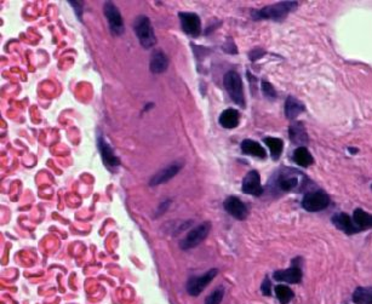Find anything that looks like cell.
Listing matches in <instances>:
<instances>
[{
	"mask_svg": "<svg viewBox=\"0 0 372 304\" xmlns=\"http://www.w3.org/2000/svg\"><path fill=\"white\" fill-rule=\"evenodd\" d=\"M354 303L372 304V287H358L354 291Z\"/></svg>",
	"mask_w": 372,
	"mask_h": 304,
	"instance_id": "23",
	"label": "cell"
},
{
	"mask_svg": "<svg viewBox=\"0 0 372 304\" xmlns=\"http://www.w3.org/2000/svg\"><path fill=\"white\" fill-rule=\"evenodd\" d=\"M275 295L281 304L290 303V301L293 298V290L285 285L275 286Z\"/></svg>",
	"mask_w": 372,
	"mask_h": 304,
	"instance_id": "25",
	"label": "cell"
},
{
	"mask_svg": "<svg viewBox=\"0 0 372 304\" xmlns=\"http://www.w3.org/2000/svg\"><path fill=\"white\" fill-rule=\"evenodd\" d=\"M169 60L168 56L164 54L162 50H155L152 54L150 62H149V70L154 74L164 73L168 70Z\"/></svg>",
	"mask_w": 372,
	"mask_h": 304,
	"instance_id": "17",
	"label": "cell"
},
{
	"mask_svg": "<svg viewBox=\"0 0 372 304\" xmlns=\"http://www.w3.org/2000/svg\"><path fill=\"white\" fill-rule=\"evenodd\" d=\"M274 280L280 282H288V284H298L302 280V271L297 267V264H293V267L285 269V271H278L273 274Z\"/></svg>",
	"mask_w": 372,
	"mask_h": 304,
	"instance_id": "15",
	"label": "cell"
},
{
	"mask_svg": "<svg viewBox=\"0 0 372 304\" xmlns=\"http://www.w3.org/2000/svg\"><path fill=\"white\" fill-rule=\"evenodd\" d=\"M304 109L306 108H304L302 102L298 101L297 98H295V97H288L286 103H285V114L288 116V119H296L302 112H304Z\"/></svg>",
	"mask_w": 372,
	"mask_h": 304,
	"instance_id": "19",
	"label": "cell"
},
{
	"mask_svg": "<svg viewBox=\"0 0 372 304\" xmlns=\"http://www.w3.org/2000/svg\"><path fill=\"white\" fill-rule=\"evenodd\" d=\"M239 119H240L239 112L237 109L229 108V109L222 112L219 121V125L224 129H234L239 125Z\"/></svg>",
	"mask_w": 372,
	"mask_h": 304,
	"instance_id": "18",
	"label": "cell"
},
{
	"mask_svg": "<svg viewBox=\"0 0 372 304\" xmlns=\"http://www.w3.org/2000/svg\"><path fill=\"white\" fill-rule=\"evenodd\" d=\"M330 204V198L325 192L316 190L311 192L303 197L302 206L309 212H318L325 210Z\"/></svg>",
	"mask_w": 372,
	"mask_h": 304,
	"instance_id": "4",
	"label": "cell"
},
{
	"mask_svg": "<svg viewBox=\"0 0 372 304\" xmlns=\"http://www.w3.org/2000/svg\"><path fill=\"white\" fill-rule=\"evenodd\" d=\"M224 206V210L228 212L231 216L237 218L239 221H244L247 215H249L247 205L242 203V200L237 198V197H229V198L226 199Z\"/></svg>",
	"mask_w": 372,
	"mask_h": 304,
	"instance_id": "13",
	"label": "cell"
},
{
	"mask_svg": "<svg viewBox=\"0 0 372 304\" xmlns=\"http://www.w3.org/2000/svg\"><path fill=\"white\" fill-rule=\"evenodd\" d=\"M169 205H170V202H165V203L162 204V205L159 206L158 212H157V216L163 215L164 212L166 211V208H169Z\"/></svg>",
	"mask_w": 372,
	"mask_h": 304,
	"instance_id": "30",
	"label": "cell"
},
{
	"mask_svg": "<svg viewBox=\"0 0 372 304\" xmlns=\"http://www.w3.org/2000/svg\"><path fill=\"white\" fill-rule=\"evenodd\" d=\"M224 287H219L212 292L210 294L206 300H205V304H219L224 300Z\"/></svg>",
	"mask_w": 372,
	"mask_h": 304,
	"instance_id": "26",
	"label": "cell"
},
{
	"mask_svg": "<svg viewBox=\"0 0 372 304\" xmlns=\"http://www.w3.org/2000/svg\"><path fill=\"white\" fill-rule=\"evenodd\" d=\"M98 146L104 165L107 166L109 170L116 171L119 167V165H121V160L114 154L112 148L108 144L107 141L103 139V136H98Z\"/></svg>",
	"mask_w": 372,
	"mask_h": 304,
	"instance_id": "11",
	"label": "cell"
},
{
	"mask_svg": "<svg viewBox=\"0 0 372 304\" xmlns=\"http://www.w3.org/2000/svg\"><path fill=\"white\" fill-rule=\"evenodd\" d=\"M72 6H75V11H77V14H78V17L80 19V11H82V4H78V3H70Z\"/></svg>",
	"mask_w": 372,
	"mask_h": 304,
	"instance_id": "31",
	"label": "cell"
},
{
	"mask_svg": "<svg viewBox=\"0 0 372 304\" xmlns=\"http://www.w3.org/2000/svg\"><path fill=\"white\" fill-rule=\"evenodd\" d=\"M242 151L244 154L247 155H252V157L260 158V159H265L267 157L265 148L261 146L260 143L255 142L252 139H245L242 142Z\"/></svg>",
	"mask_w": 372,
	"mask_h": 304,
	"instance_id": "20",
	"label": "cell"
},
{
	"mask_svg": "<svg viewBox=\"0 0 372 304\" xmlns=\"http://www.w3.org/2000/svg\"><path fill=\"white\" fill-rule=\"evenodd\" d=\"M303 176L295 170H284L277 178V187L281 192H291L301 185Z\"/></svg>",
	"mask_w": 372,
	"mask_h": 304,
	"instance_id": "8",
	"label": "cell"
},
{
	"mask_svg": "<svg viewBox=\"0 0 372 304\" xmlns=\"http://www.w3.org/2000/svg\"><path fill=\"white\" fill-rule=\"evenodd\" d=\"M353 221L360 231H366L372 228V215L364 211L362 208H357L354 211Z\"/></svg>",
	"mask_w": 372,
	"mask_h": 304,
	"instance_id": "21",
	"label": "cell"
},
{
	"mask_svg": "<svg viewBox=\"0 0 372 304\" xmlns=\"http://www.w3.org/2000/svg\"><path fill=\"white\" fill-rule=\"evenodd\" d=\"M296 1H280L277 4L268 5L263 9L252 11V17L255 20H273L281 21L297 8Z\"/></svg>",
	"mask_w": 372,
	"mask_h": 304,
	"instance_id": "1",
	"label": "cell"
},
{
	"mask_svg": "<svg viewBox=\"0 0 372 304\" xmlns=\"http://www.w3.org/2000/svg\"><path fill=\"white\" fill-rule=\"evenodd\" d=\"M288 136H290V139L300 147H304L308 143L307 131L304 129V125L300 121H295L290 125Z\"/></svg>",
	"mask_w": 372,
	"mask_h": 304,
	"instance_id": "16",
	"label": "cell"
},
{
	"mask_svg": "<svg viewBox=\"0 0 372 304\" xmlns=\"http://www.w3.org/2000/svg\"><path fill=\"white\" fill-rule=\"evenodd\" d=\"M263 55H265V51L262 50V49H254L249 56H250V60L255 61Z\"/></svg>",
	"mask_w": 372,
	"mask_h": 304,
	"instance_id": "29",
	"label": "cell"
},
{
	"mask_svg": "<svg viewBox=\"0 0 372 304\" xmlns=\"http://www.w3.org/2000/svg\"><path fill=\"white\" fill-rule=\"evenodd\" d=\"M183 32L192 37H198L201 32V22L199 16L193 13H180L178 14Z\"/></svg>",
	"mask_w": 372,
	"mask_h": 304,
	"instance_id": "10",
	"label": "cell"
},
{
	"mask_svg": "<svg viewBox=\"0 0 372 304\" xmlns=\"http://www.w3.org/2000/svg\"><path fill=\"white\" fill-rule=\"evenodd\" d=\"M293 162H296L297 165L302 166V167H308L312 165L314 162L312 154L309 153L306 147H298L295 152H293Z\"/></svg>",
	"mask_w": 372,
	"mask_h": 304,
	"instance_id": "22",
	"label": "cell"
},
{
	"mask_svg": "<svg viewBox=\"0 0 372 304\" xmlns=\"http://www.w3.org/2000/svg\"><path fill=\"white\" fill-rule=\"evenodd\" d=\"M217 269H211L209 272L205 273L201 277H193L188 280L187 284V291L191 296H199L201 292L206 289L211 281L214 280L217 275Z\"/></svg>",
	"mask_w": 372,
	"mask_h": 304,
	"instance_id": "7",
	"label": "cell"
},
{
	"mask_svg": "<svg viewBox=\"0 0 372 304\" xmlns=\"http://www.w3.org/2000/svg\"><path fill=\"white\" fill-rule=\"evenodd\" d=\"M134 29H135L136 36L139 38V42L144 49H150L155 45L157 38H155L153 28H152L150 21L147 16H144V15L139 16L135 20Z\"/></svg>",
	"mask_w": 372,
	"mask_h": 304,
	"instance_id": "3",
	"label": "cell"
},
{
	"mask_svg": "<svg viewBox=\"0 0 372 304\" xmlns=\"http://www.w3.org/2000/svg\"><path fill=\"white\" fill-rule=\"evenodd\" d=\"M262 93L270 100H275L277 98V91L273 88V85L268 83V82H262Z\"/></svg>",
	"mask_w": 372,
	"mask_h": 304,
	"instance_id": "27",
	"label": "cell"
},
{
	"mask_svg": "<svg viewBox=\"0 0 372 304\" xmlns=\"http://www.w3.org/2000/svg\"><path fill=\"white\" fill-rule=\"evenodd\" d=\"M242 189L245 194L261 197L263 194V187L261 185L260 174L255 170L250 171L242 180Z\"/></svg>",
	"mask_w": 372,
	"mask_h": 304,
	"instance_id": "12",
	"label": "cell"
},
{
	"mask_svg": "<svg viewBox=\"0 0 372 304\" xmlns=\"http://www.w3.org/2000/svg\"><path fill=\"white\" fill-rule=\"evenodd\" d=\"M265 143L270 148V154H272V158L274 160H278L281 153H283V149H284V143L280 139H275V137H267L265 139Z\"/></svg>",
	"mask_w": 372,
	"mask_h": 304,
	"instance_id": "24",
	"label": "cell"
},
{
	"mask_svg": "<svg viewBox=\"0 0 372 304\" xmlns=\"http://www.w3.org/2000/svg\"><path fill=\"white\" fill-rule=\"evenodd\" d=\"M210 229H211V225L209 222H204L199 226L196 227L194 229H192L186 238L182 240L181 246L182 250H191L196 248L198 245L201 244V241H204L205 238L209 234Z\"/></svg>",
	"mask_w": 372,
	"mask_h": 304,
	"instance_id": "5",
	"label": "cell"
},
{
	"mask_svg": "<svg viewBox=\"0 0 372 304\" xmlns=\"http://www.w3.org/2000/svg\"><path fill=\"white\" fill-rule=\"evenodd\" d=\"M224 85L232 101L237 103L238 106L245 107V96L240 75L237 72L231 70L224 75Z\"/></svg>",
	"mask_w": 372,
	"mask_h": 304,
	"instance_id": "2",
	"label": "cell"
},
{
	"mask_svg": "<svg viewBox=\"0 0 372 304\" xmlns=\"http://www.w3.org/2000/svg\"><path fill=\"white\" fill-rule=\"evenodd\" d=\"M261 290H262V294L265 296L270 295V290H272V284H270V279L265 278L263 282H262V286H261Z\"/></svg>",
	"mask_w": 372,
	"mask_h": 304,
	"instance_id": "28",
	"label": "cell"
},
{
	"mask_svg": "<svg viewBox=\"0 0 372 304\" xmlns=\"http://www.w3.org/2000/svg\"><path fill=\"white\" fill-rule=\"evenodd\" d=\"M182 167H183V162H182V160H177V162H171L170 165L166 166L163 170L159 171L158 174H155V175L150 178V181H149V185L155 187V185H163L165 182H168V181L173 178V177L180 172Z\"/></svg>",
	"mask_w": 372,
	"mask_h": 304,
	"instance_id": "9",
	"label": "cell"
},
{
	"mask_svg": "<svg viewBox=\"0 0 372 304\" xmlns=\"http://www.w3.org/2000/svg\"><path fill=\"white\" fill-rule=\"evenodd\" d=\"M104 15L107 17L108 24H109V29L114 36H121L124 33V22H123V17H121L119 10L116 5L113 4L112 1H107L104 3Z\"/></svg>",
	"mask_w": 372,
	"mask_h": 304,
	"instance_id": "6",
	"label": "cell"
},
{
	"mask_svg": "<svg viewBox=\"0 0 372 304\" xmlns=\"http://www.w3.org/2000/svg\"><path fill=\"white\" fill-rule=\"evenodd\" d=\"M332 223L335 225L337 229L344 231L346 234L353 235L362 231L358 227L355 226V223L350 218V216L344 212L336 213L335 216L332 217Z\"/></svg>",
	"mask_w": 372,
	"mask_h": 304,
	"instance_id": "14",
	"label": "cell"
}]
</instances>
